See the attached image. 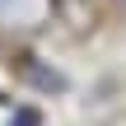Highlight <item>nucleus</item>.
<instances>
[{"mask_svg": "<svg viewBox=\"0 0 126 126\" xmlns=\"http://www.w3.org/2000/svg\"><path fill=\"white\" fill-rule=\"evenodd\" d=\"M14 126H37V112H33V108H19V112H14Z\"/></svg>", "mask_w": 126, "mask_h": 126, "instance_id": "nucleus-1", "label": "nucleus"}]
</instances>
